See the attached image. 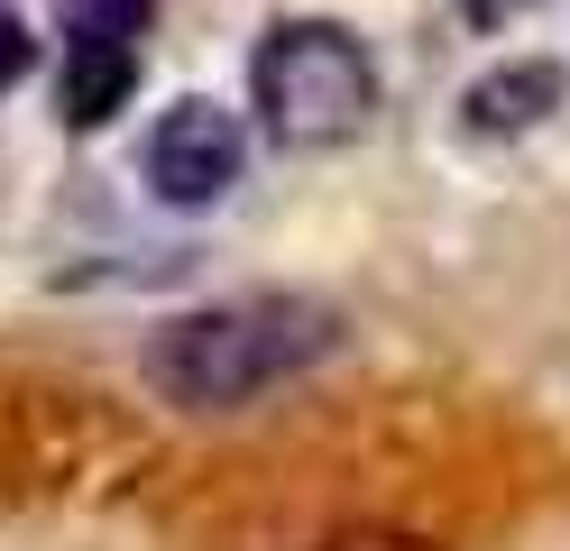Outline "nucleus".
<instances>
[{
  "instance_id": "nucleus-9",
  "label": "nucleus",
  "mask_w": 570,
  "mask_h": 551,
  "mask_svg": "<svg viewBox=\"0 0 570 551\" xmlns=\"http://www.w3.org/2000/svg\"><path fill=\"white\" fill-rule=\"evenodd\" d=\"M460 10H470V19H488V28H497V19H524V10H543V0H460Z\"/></svg>"
},
{
  "instance_id": "nucleus-3",
  "label": "nucleus",
  "mask_w": 570,
  "mask_h": 551,
  "mask_svg": "<svg viewBox=\"0 0 570 551\" xmlns=\"http://www.w3.org/2000/svg\"><path fill=\"white\" fill-rule=\"evenodd\" d=\"M248 166V129L230 120L222 101H175L166 120L148 129V147H138V175H148V194L175 203V211H203L222 203L230 184Z\"/></svg>"
},
{
  "instance_id": "nucleus-1",
  "label": "nucleus",
  "mask_w": 570,
  "mask_h": 551,
  "mask_svg": "<svg viewBox=\"0 0 570 551\" xmlns=\"http://www.w3.org/2000/svg\"><path fill=\"white\" fill-rule=\"evenodd\" d=\"M341 350V313L313 294H239V304H203L166 322L148 341V386L185 414H230L276 386H295L313 358Z\"/></svg>"
},
{
  "instance_id": "nucleus-2",
  "label": "nucleus",
  "mask_w": 570,
  "mask_h": 551,
  "mask_svg": "<svg viewBox=\"0 0 570 551\" xmlns=\"http://www.w3.org/2000/svg\"><path fill=\"white\" fill-rule=\"evenodd\" d=\"M248 101L276 147H341L377 120V65L332 19H285L248 65Z\"/></svg>"
},
{
  "instance_id": "nucleus-7",
  "label": "nucleus",
  "mask_w": 570,
  "mask_h": 551,
  "mask_svg": "<svg viewBox=\"0 0 570 551\" xmlns=\"http://www.w3.org/2000/svg\"><path fill=\"white\" fill-rule=\"evenodd\" d=\"M28 73H38V37H28V19H19V10H0V92L28 83Z\"/></svg>"
},
{
  "instance_id": "nucleus-4",
  "label": "nucleus",
  "mask_w": 570,
  "mask_h": 551,
  "mask_svg": "<svg viewBox=\"0 0 570 551\" xmlns=\"http://www.w3.org/2000/svg\"><path fill=\"white\" fill-rule=\"evenodd\" d=\"M561 92H570V73H561V65H543V56H524V65L479 73L460 110H470V129H479V138H515V129H533V120H552Z\"/></svg>"
},
{
  "instance_id": "nucleus-8",
  "label": "nucleus",
  "mask_w": 570,
  "mask_h": 551,
  "mask_svg": "<svg viewBox=\"0 0 570 551\" xmlns=\"http://www.w3.org/2000/svg\"><path fill=\"white\" fill-rule=\"evenodd\" d=\"M332 551H433V542H414V533H341Z\"/></svg>"
},
{
  "instance_id": "nucleus-6",
  "label": "nucleus",
  "mask_w": 570,
  "mask_h": 551,
  "mask_svg": "<svg viewBox=\"0 0 570 551\" xmlns=\"http://www.w3.org/2000/svg\"><path fill=\"white\" fill-rule=\"evenodd\" d=\"M148 19H157V0H65V28L75 37H120V47H138Z\"/></svg>"
},
{
  "instance_id": "nucleus-5",
  "label": "nucleus",
  "mask_w": 570,
  "mask_h": 551,
  "mask_svg": "<svg viewBox=\"0 0 570 551\" xmlns=\"http://www.w3.org/2000/svg\"><path fill=\"white\" fill-rule=\"evenodd\" d=\"M129 83H138V47H120V37H75V56H65V120L101 129L129 101Z\"/></svg>"
}]
</instances>
